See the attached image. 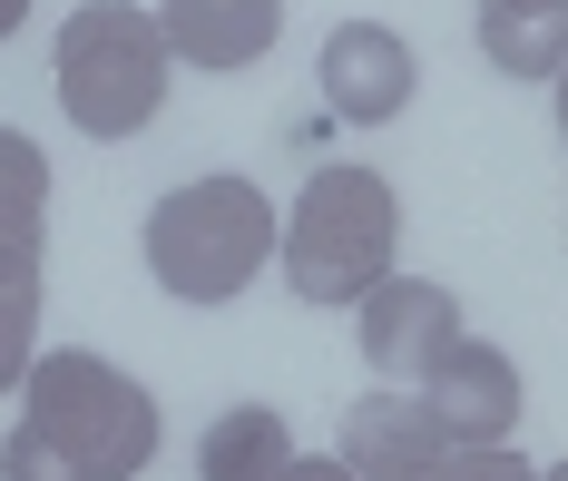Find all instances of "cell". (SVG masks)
Returning a JSON list of instances; mask_svg holds the SVG:
<instances>
[{
	"label": "cell",
	"mask_w": 568,
	"mask_h": 481,
	"mask_svg": "<svg viewBox=\"0 0 568 481\" xmlns=\"http://www.w3.org/2000/svg\"><path fill=\"white\" fill-rule=\"evenodd\" d=\"M559 138H568V69H559Z\"/></svg>",
	"instance_id": "16"
},
{
	"label": "cell",
	"mask_w": 568,
	"mask_h": 481,
	"mask_svg": "<svg viewBox=\"0 0 568 481\" xmlns=\"http://www.w3.org/2000/svg\"><path fill=\"white\" fill-rule=\"evenodd\" d=\"M412 393H422V413L442 422V432H460V442H510L519 432V363L500 354V344H480V334H460Z\"/></svg>",
	"instance_id": "8"
},
{
	"label": "cell",
	"mask_w": 568,
	"mask_h": 481,
	"mask_svg": "<svg viewBox=\"0 0 568 481\" xmlns=\"http://www.w3.org/2000/svg\"><path fill=\"white\" fill-rule=\"evenodd\" d=\"M402 207L373 168H314L294 217H284V275L304 304H363L393 275Z\"/></svg>",
	"instance_id": "4"
},
{
	"label": "cell",
	"mask_w": 568,
	"mask_h": 481,
	"mask_svg": "<svg viewBox=\"0 0 568 481\" xmlns=\"http://www.w3.org/2000/svg\"><path fill=\"white\" fill-rule=\"evenodd\" d=\"M460 334H470V324H460V295L432 285V275H383V285L363 295V363H373L383 383H402V393L452 354Z\"/></svg>",
	"instance_id": "6"
},
{
	"label": "cell",
	"mask_w": 568,
	"mask_h": 481,
	"mask_svg": "<svg viewBox=\"0 0 568 481\" xmlns=\"http://www.w3.org/2000/svg\"><path fill=\"white\" fill-rule=\"evenodd\" d=\"M334 452L363 481H539V462H519L510 442H460V432H442V422L422 413V393H402V383L363 393L343 413Z\"/></svg>",
	"instance_id": "5"
},
{
	"label": "cell",
	"mask_w": 568,
	"mask_h": 481,
	"mask_svg": "<svg viewBox=\"0 0 568 481\" xmlns=\"http://www.w3.org/2000/svg\"><path fill=\"white\" fill-rule=\"evenodd\" d=\"M40 363V275H0V393H20Z\"/></svg>",
	"instance_id": "13"
},
{
	"label": "cell",
	"mask_w": 568,
	"mask_h": 481,
	"mask_svg": "<svg viewBox=\"0 0 568 481\" xmlns=\"http://www.w3.org/2000/svg\"><path fill=\"white\" fill-rule=\"evenodd\" d=\"M284 481H363V472H353L343 452H334V462H304V452H294V472H284Z\"/></svg>",
	"instance_id": "14"
},
{
	"label": "cell",
	"mask_w": 568,
	"mask_h": 481,
	"mask_svg": "<svg viewBox=\"0 0 568 481\" xmlns=\"http://www.w3.org/2000/svg\"><path fill=\"white\" fill-rule=\"evenodd\" d=\"M40 245H50V158L0 128V275H40Z\"/></svg>",
	"instance_id": "11"
},
{
	"label": "cell",
	"mask_w": 568,
	"mask_h": 481,
	"mask_svg": "<svg viewBox=\"0 0 568 481\" xmlns=\"http://www.w3.org/2000/svg\"><path fill=\"white\" fill-rule=\"evenodd\" d=\"M158 462V403L109 354H40L20 383V422L0 442V481H128Z\"/></svg>",
	"instance_id": "1"
},
{
	"label": "cell",
	"mask_w": 568,
	"mask_h": 481,
	"mask_svg": "<svg viewBox=\"0 0 568 481\" xmlns=\"http://www.w3.org/2000/svg\"><path fill=\"white\" fill-rule=\"evenodd\" d=\"M158 20H168V50L186 69H245L275 50L284 0H158Z\"/></svg>",
	"instance_id": "9"
},
{
	"label": "cell",
	"mask_w": 568,
	"mask_h": 481,
	"mask_svg": "<svg viewBox=\"0 0 568 481\" xmlns=\"http://www.w3.org/2000/svg\"><path fill=\"white\" fill-rule=\"evenodd\" d=\"M549 481H568V462H559V472H549Z\"/></svg>",
	"instance_id": "17"
},
{
	"label": "cell",
	"mask_w": 568,
	"mask_h": 481,
	"mask_svg": "<svg viewBox=\"0 0 568 481\" xmlns=\"http://www.w3.org/2000/svg\"><path fill=\"white\" fill-rule=\"evenodd\" d=\"M20 20H30V0H0V40H10V30H20Z\"/></svg>",
	"instance_id": "15"
},
{
	"label": "cell",
	"mask_w": 568,
	"mask_h": 481,
	"mask_svg": "<svg viewBox=\"0 0 568 481\" xmlns=\"http://www.w3.org/2000/svg\"><path fill=\"white\" fill-rule=\"evenodd\" d=\"M314 79H324V109L334 119L393 128L412 109V89H422V60L402 50V30H383V20H343L334 40H324V60H314Z\"/></svg>",
	"instance_id": "7"
},
{
	"label": "cell",
	"mask_w": 568,
	"mask_h": 481,
	"mask_svg": "<svg viewBox=\"0 0 568 481\" xmlns=\"http://www.w3.org/2000/svg\"><path fill=\"white\" fill-rule=\"evenodd\" d=\"M265 255H284V217L245 178H186L148 207V275L176 304H235Z\"/></svg>",
	"instance_id": "2"
},
{
	"label": "cell",
	"mask_w": 568,
	"mask_h": 481,
	"mask_svg": "<svg viewBox=\"0 0 568 481\" xmlns=\"http://www.w3.org/2000/svg\"><path fill=\"white\" fill-rule=\"evenodd\" d=\"M168 20L138 10V0H79L59 20V50H50V79H59V109L69 128L89 138H138V128L168 109Z\"/></svg>",
	"instance_id": "3"
},
{
	"label": "cell",
	"mask_w": 568,
	"mask_h": 481,
	"mask_svg": "<svg viewBox=\"0 0 568 481\" xmlns=\"http://www.w3.org/2000/svg\"><path fill=\"white\" fill-rule=\"evenodd\" d=\"M480 60L500 79H559L568 69V0H480Z\"/></svg>",
	"instance_id": "10"
},
{
	"label": "cell",
	"mask_w": 568,
	"mask_h": 481,
	"mask_svg": "<svg viewBox=\"0 0 568 481\" xmlns=\"http://www.w3.org/2000/svg\"><path fill=\"white\" fill-rule=\"evenodd\" d=\"M284 472H294V432L275 403H235L196 442V481H284Z\"/></svg>",
	"instance_id": "12"
}]
</instances>
